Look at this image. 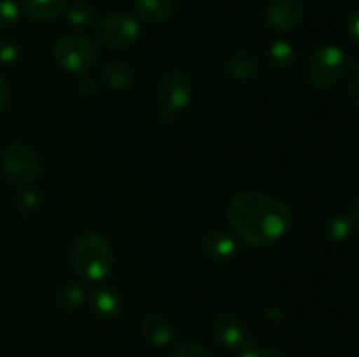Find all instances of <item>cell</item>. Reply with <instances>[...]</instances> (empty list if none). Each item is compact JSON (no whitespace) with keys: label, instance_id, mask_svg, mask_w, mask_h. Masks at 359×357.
<instances>
[{"label":"cell","instance_id":"10","mask_svg":"<svg viewBox=\"0 0 359 357\" xmlns=\"http://www.w3.org/2000/svg\"><path fill=\"white\" fill-rule=\"evenodd\" d=\"M203 254L216 262H226L233 259L238 252V245L230 233L223 230L207 231L200 240Z\"/></svg>","mask_w":359,"mask_h":357},{"label":"cell","instance_id":"27","mask_svg":"<svg viewBox=\"0 0 359 357\" xmlns=\"http://www.w3.org/2000/svg\"><path fill=\"white\" fill-rule=\"evenodd\" d=\"M39 205V198L37 195H35V191H25L23 195L20 196V206L21 210H35Z\"/></svg>","mask_w":359,"mask_h":357},{"label":"cell","instance_id":"18","mask_svg":"<svg viewBox=\"0 0 359 357\" xmlns=\"http://www.w3.org/2000/svg\"><path fill=\"white\" fill-rule=\"evenodd\" d=\"M266 59L277 70H290L297 63L294 48L286 41H273L266 48Z\"/></svg>","mask_w":359,"mask_h":357},{"label":"cell","instance_id":"9","mask_svg":"<svg viewBox=\"0 0 359 357\" xmlns=\"http://www.w3.org/2000/svg\"><path fill=\"white\" fill-rule=\"evenodd\" d=\"M304 0H270L266 6V23L283 34L297 30L304 21Z\"/></svg>","mask_w":359,"mask_h":357},{"label":"cell","instance_id":"31","mask_svg":"<svg viewBox=\"0 0 359 357\" xmlns=\"http://www.w3.org/2000/svg\"><path fill=\"white\" fill-rule=\"evenodd\" d=\"M307 357H316V356H307Z\"/></svg>","mask_w":359,"mask_h":357},{"label":"cell","instance_id":"13","mask_svg":"<svg viewBox=\"0 0 359 357\" xmlns=\"http://www.w3.org/2000/svg\"><path fill=\"white\" fill-rule=\"evenodd\" d=\"M121 298L116 290L109 289V287H100L95 289L91 294V312L97 317L104 318V321H111L121 314Z\"/></svg>","mask_w":359,"mask_h":357},{"label":"cell","instance_id":"29","mask_svg":"<svg viewBox=\"0 0 359 357\" xmlns=\"http://www.w3.org/2000/svg\"><path fill=\"white\" fill-rule=\"evenodd\" d=\"M7 100H9V86H7L6 80L0 77V112H2L4 107H6Z\"/></svg>","mask_w":359,"mask_h":357},{"label":"cell","instance_id":"12","mask_svg":"<svg viewBox=\"0 0 359 357\" xmlns=\"http://www.w3.org/2000/svg\"><path fill=\"white\" fill-rule=\"evenodd\" d=\"M224 72L235 80H251L259 74V62L255 55L248 51H237L224 63Z\"/></svg>","mask_w":359,"mask_h":357},{"label":"cell","instance_id":"4","mask_svg":"<svg viewBox=\"0 0 359 357\" xmlns=\"http://www.w3.org/2000/svg\"><path fill=\"white\" fill-rule=\"evenodd\" d=\"M56 63L70 74H86L97 63V46L83 34H67L56 41L53 49Z\"/></svg>","mask_w":359,"mask_h":357},{"label":"cell","instance_id":"23","mask_svg":"<svg viewBox=\"0 0 359 357\" xmlns=\"http://www.w3.org/2000/svg\"><path fill=\"white\" fill-rule=\"evenodd\" d=\"M20 49L13 41H0V65H13L18 59Z\"/></svg>","mask_w":359,"mask_h":357},{"label":"cell","instance_id":"16","mask_svg":"<svg viewBox=\"0 0 359 357\" xmlns=\"http://www.w3.org/2000/svg\"><path fill=\"white\" fill-rule=\"evenodd\" d=\"M358 223H354L349 217V214L346 216H337L332 219L326 220V224L323 226L321 238L326 245H337L344 244L346 240H349L351 234H353L354 227Z\"/></svg>","mask_w":359,"mask_h":357},{"label":"cell","instance_id":"20","mask_svg":"<svg viewBox=\"0 0 359 357\" xmlns=\"http://www.w3.org/2000/svg\"><path fill=\"white\" fill-rule=\"evenodd\" d=\"M67 18L72 27L88 28L97 23V9L86 2H77L70 7Z\"/></svg>","mask_w":359,"mask_h":357},{"label":"cell","instance_id":"7","mask_svg":"<svg viewBox=\"0 0 359 357\" xmlns=\"http://www.w3.org/2000/svg\"><path fill=\"white\" fill-rule=\"evenodd\" d=\"M139 21L128 14H107L97 23V37L105 48L126 49L139 41Z\"/></svg>","mask_w":359,"mask_h":357},{"label":"cell","instance_id":"5","mask_svg":"<svg viewBox=\"0 0 359 357\" xmlns=\"http://www.w3.org/2000/svg\"><path fill=\"white\" fill-rule=\"evenodd\" d=\"M158 102L161 105L163 121H170L172 115L188 108L193 100V79L181 69H172L160 77L156 86Z\"/></svg>","mask_w":359,"mask_h":357},{"label":"cell","instance_id":"2","mask_svg":"<svg viewBox=\"0 0 359 357\" xmlns=\"http://www.w3.org/2000/svg\"><path fill=\"white\" fill-rule=\"evenodd\" d=\"M70 262L77 275L86 280H104L114 266L112 245L98 233H84L70 247Z\"/></svg>","mask_w":359,"mask_h":357},{"label":"cell","instance_id":"6","mask_svg":"<svg viewBox=\"0 0 359 357\" xmlns=\"http://www.w3.org/2000/svg\"><path fill=\"white\" fill-rule=\"evenodd\" d=\"M0 164L7 181L16 186L34 184L41 174L37 154L25 144H11L0 154Z\"/></svg>","mask_w":359,"mask_h":357},{"label":"cell","instance_id":"1","mask_svg":"<svg viewBox=\"0 0 359 357\" xmlns=\"http://www.w3.org/2000/svg\"><path fill=\"white\" fill-rule=\"evenodd\" d=\"M228 220L235 233L252 247H269L286 237L293 226L290 206L259 191H242L228 206Z\"/></svg>","mask_w":359,"mask_h":357},{"label":"cell","instance_id":"21","mask_svg":"<svg viewBox=\"0 0 359 357\" xmlns=\"http://www.w3.org/2000/svg\"><path fill=\"white\" fill-rule=\"evenodd\" d=\"M172 357H216L209 346L202 345L198 342H184L179 343L172 352Z\"/></svg>","mask_w":359,"mask_h":357},{"label":"cell","instance_id":"28","mask_svg":"<svg viewBox=\"0 0 359 357\" xmlns=\"http://www.w3.org/2000/svg\"><path fill=\"white\" fill-rule=\"evenodd\" d=\"M358 97H359V86H358V72H356L349 84V102L354 108L358 107Z\"/></svg>","mask_w":359,"mask_h":357},{"label":"cell","instance_id":"25","mask_svg":"<svg viewBox=\"0 0 359 357\" xmlns=\"http://www.w3.org/2000/svg\"><path fill=\"white\" fill-rule=\"evenodd\" d=\"M241 357H286L280 350L270 349V346H249L241 354Z\"/></svg>","mask_w":359,"mask_h":357},{"label":"cell","instance_id":"22","mask_svg":"<svg viewBox=\"0 0 359 357\" xmlns=\"http://www.w3.org/2000/svg\"><path fill=\"white\" fill-rule=\"evenodd\" d=\"M20 18V6L14 0H0V30L11 28Z\"/></svg>","mask_w":359,"mask_h":357},{"label":"cell","instance_id":"17","mask_svg":"<svg viewBox=\"0 0 359 357\" xmlns=\"http://www.w3.org/2000/svg\"><path fill=\"white\" fill-rule=\"evenodd\" d=\"M137 16L147 23H161L168 20L174 10V0H135Z\"/></svg>","mask_w":359,"mask_h":357},{"label":"cell","instance_id":"15","mask_svg":"<svg viewBox=\"0 0 359 357\" xmlns=\"http://www.w3.org/2000/svg\"><path fill=\"white\" fill-rule=\"evenodd\" d=\"M100 77L109 88H112V90H126V88L132 86L133 80H135V72H133L130 63L112 59V62L105 63V65L102 66Z\"/></svg>","mask_w":359,"mask_h":357},{"label":"cell","instance_id":"30","mask_svg":"<svg viewBox=\"0 0 359 357\" xmlns=\"http://www.w3.org/2000/svg\"><path fill=\"white\" fill-rule=\"evenodd\" d=\"M266 318L270 322H279V318H284V314L279 307H272L266 310Z\"/></svg>","mask_w":359,"mask_h":357},{"label":"cell","instance_id":"26","mask_svg":"<svg viewBox=\"0 0 359 357\" xmlns=\"http://www.w3.org/2000/svg\"><path fill=\"white\" fill-rule=\"evenodd\" d=\"M346 34L347 37L351 38L353 44H358V37H359V14L358 10H354L346 21Z\"/></svg>","mask_w":359,"mask_h":357},{"label":"cell","instance_id":"11","mask_svg":"<svg viewBox=\"0 0 359 357\" xmlns=\"http://www.w3.org/2000/svg\"><path fill=\"white\" fill-rule=\"evenodd\" d=\"M142 336L151 345L165 346L172 342L174 329H172V324L167 318V315L160 314V312H153V314H147L144 317Z\"/></svg>","mask_w":359,"mask_h":357},{"label":"cell","instance_id":"24","mask_svg":"<svg viewBox=\"0 0 359 357\" xmlns=\"http://www.w3.org/2000/svg\"><path fill=\"white\" fill-rule=\"evenodd\" d=\"M77 90L84 94V97H95L98 93V80L90 74H81L79 80H77Z\"/></svg>","mask_w":359,"mask_h":357},{"label":"cell","instance_id":"19","mask_svg":"<svg viewBox=\"0 0 359 357\" xmlns=\"http://www.w3.org/2000/svg\"><path fill=\"white\" fill-rule=\"evenodd\" d=\"M84 300H86V293H84V287L79 282L63 284L58 289V294H56V303L65 312L77 310L84 303Z\"/></svg>","mask_w":359,"mask_h":357},{"label":"cell","instance_id":"14","mask_svg":"<svg viewBox=\"0 0 359 357\" xmlns=\"http://www.w3.org/2000/svg\"><path fill=\"white\" fill-rule=\"evenodd\" d=\"M67 0H21V10L34 21L56 20L65 10Z\"/></svg>","mask_w":359,"mask_h":357},{"label":"cell","instance_id":"3","mask_svg":"<svg viewBox=\"0 0 359 357\" xmlns=\"http://www.w3.org/2000/svg\"><path fill=\"white\" fill-rule=\"evenodd\" d=\"M347 66L349 59L339 46H323L316 49L307 59L304 70L305 83L312 88L325 90L342 79L344 74L347 72Z\"/></svg>","mask_w":359,"mask_h":357},{"label":"cell","instance_id":"8","mask_svg":"<svg viewBox=\"0 0 359 357\" xmlns=\"http://www.w3.org/2000/svg\"><path fill=\"white\" fill-rule=\"evenodd\" d=\"M210 332L214 340L228 350L235 352H244L249 346H252L251 336L245 326L231 314H219L210 322Z\"/></svg>","mask_w":359,"mask_h":357}]
</instances>
